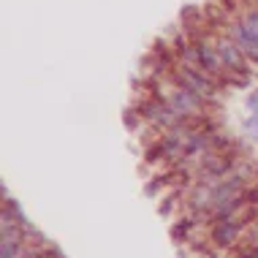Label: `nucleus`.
Wrapping results in <instances>:
<instances>
[{
	"label": "nucleus",
	"mask_w": 258,
	"mask_h": 258,
	"mask_svg": "<svg viewBox=\"0 0 258 258\" xmlns=\"http://www.w3.org/2000/svg\"><path fill=\"white\" fill-rule=\"evenodd\" d=\"M193 44H196V68H201V71L209 74V76H215V79H220L223 62L218 57V49H215V36H212V41L199 38V41H193Z\"/></svg>",
	"instance_id": "obj_5"
},
{
	"label": "nucleus",
	"mask_w": 258,
	"mask_h": 258,
	"mask_svg": "<svg viewBox=\"0 0 258 258\" xmlns=\"http://www.w3.org/2000/svg\"><path fill=\"white\" fill-rule=\"evenodd\" d=\"M239 19H242V25H245L253 36H258V6H255V9H245L239 14Z\"/></svg>",
	"instance_id": "obj_6"
},
{
	"label": "nucleus",
	"mask_w": 258,
	"mask_h": 258,
	"mask_svg": "<svg viewBox=\"0 0 258 258\" xmlns=\"http://www.w3.org/2000/svg\"><path fill=\"white\" fill-rule=\"evenodd\" d=\"M247 109H250V114H258V87L247 95Z\"/></svg>",
	"instance_id": "obj_9"
},
{
	"label": "nucleus",
	"mask_w": 258,
	"mask_h": 258,
	"mask_svg": "<svg viewBox=\"0 0 258 258\" xmlns=\"http://www.w3.org/2000/svg\"><path fill=\"white\" fill-rule=\"evenodd\" d=\"M242 234H245V228H242L234 218L209 223V242H212L215 247H220V250H228V247L239 245Z\"/></svg>",
	"instance_id": "obj_3"
},
{
	"label": "nucleus",
	"mask_w": 258,
	"mask_h": 258,
	"mask_svg": "<svg viewBox=\"0 0 258 258\" xmlns=\"http://www.w3.org/2000/svg\"><path fill=\"white\" fill-rule=\"evenodd\" d=\"M226 36L231 38L236 46H239L242 54H245L247 60L258 62V36H253V33H250L247 27L242 25V19H239V17L228 19V25H226Z\"/></svg>",
	"instance_id": "obj_4"
},
{
	"label": "nucleus",
	"mask_w": 258,
	"mask_h": 258,
	"mask_svg": "<svg viewBox=\"0 0 258 258\" xmlns=\"http://www.w3.org/2000/svg\"><path fill=\"white\" fill-rule=\"evenodd\" d=\"M255 187H258V185H255Z\"/></svg>",
	"instance_id": "obj_10"
},
{
	"label": "nucleus",
	"mask_w": 258,
	"mask_h": 258,
	"mask_svg": "<svg viewBox=\"0 0 258 258\" xmlns=\"http://www.w3.org/2000/svg\"><path fill=\"white\" fill-rule=\"evenodd\" d=\"M169 79L177 82V85H182V87H187V90H193V93L201 95V98L209 101V103L218 98L220 90H223V85L215 79V76L204 74V71H201V68H196V66H185V62H177V66L171 68V71H169Z\"/></svg>",
	"instance_id": "obj_1"
},
{
	"label": "nucleus",
	"mask_w": 258,
	"mask_h": 258,
	"mask_svg": "<svg viewBox=\"0 0 258 258\" xmlns=\"http://www.w3.org/2000/svg\"><path fill=\"white\" fill-rule=\"evenodd\" d=\"M245 128H247V134L253 136V142H258V114L250 117V120L245 122Z\"/></svg>",
	"instance_id": "obj_8"
},
{
	"label": "nucleus",
	"mask_w": 258,
	"mask_h": 258,
	"mask_svg": "<svg viewBox=\"0 0 258 258\" xmlns=\"http://www.w3.org/2000/svg\"><path fill=\"white\" fill-rule=\"evenodd\" d=\"M190 228H193V218H182L177 223V226L171 228V236H174V242H182L187 234H190Z\"/></svg>",
	"instance_id": "obj_7"
},
{
	"label": "nucleus",
	"mask_w": 258,
	"mask_h": 258,
	"mask_svg": "<svg viewBox=\"0 0 258 258\" xmlns=\"http://www.w3.org/2000/svg\"><path fill=\"white\" fill-rule=\"evenodd\" d=\"M215 49H218V57L223 62V71H228V74H250L247 57L242 54V49L228 36H215Z\"/></svg>",
	"instance_id": "obj_2"
}]
</instances>
